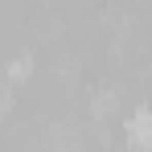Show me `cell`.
Listing matches in <instances>:
<instances>
[{
  "mask_svg": "<svg viewBox=\"0 0 152 152\" xmlns=\"http://www.w3.org/2000/svg\"><path fill=\"white\" fill-rule=\"evenodd\" d=\"M29 70H33V66H29V58H17V62L8 66V78H29Z\"/></svg>",
  "mask_w": 152,
  "mask_h": 152,
  "instance_id": "2",
  "label": "cell"
},
{
  "mask_svg": "<svg viewBox=\"0 0 152 152\" xmlns=\"http://www.w3.org/2000/svg\"><path fill=\"white\" fill-rule=\"evenodd\" d=\"M148 124H152V119H148V107H140V111L127 119V136H132V144H136V148H148V136H152Z\"/></svg>",
  "mask_w": 152,
  "mask_h": 152,
  "instance_id": "1",
  "label": "cell"
}]
</instances>
